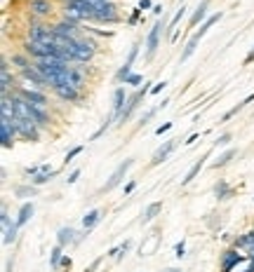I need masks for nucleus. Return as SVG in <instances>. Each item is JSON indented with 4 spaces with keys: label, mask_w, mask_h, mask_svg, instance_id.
I'll return each instance as SVG.
<instances>
[{
    "label": "nucleus",
    "mask_w": 254,
    "mask_h": 272,
    "mask_svg": "<svg viewBox=\"0 0 254 272\" xmlns=\"http://www.w3.org/2000/svg\"><path fill=\"white\" fill-rule=\"evenodd\" d=\"M69 54L73 56V61L76 63H89L92 59H94L96 54V42L89 40L87 35L85 38H80V40H73V45H71Z\"/></svg>",
    "instance_id": "obj_1"
},
{
    "label": "nucleus",
    "mask_w": 254,
    "mask_h": 272,
    "mask_svg": "<svg viewBox=\"0 0 254 272\" xmlns=\"http://www.w3.org/2000/svg\"><path fill=\"white\" fill-rule=\"evenodd\" d=\"M221 17H224V12H217V14H212V17H210V19H207L205 24L200 26V31H195V33L191 35V40L186 42L184 52H181V61H186V59H188V56H191L193 52H195V47H198V42L202 40V35H205L207 31H210V26H212V24H217V21H219Z\"/></svg>",
    "instance_id": "obj_2"
},
{
    "label": "nucleus",
    "mask_w": 254,
    "mask_h": 272,
    "mask_svg": "<svg viewBox=\"0 0 254 272\" xmlns=\"http://www.w3.org/2000/svg\"><path fill=\"white\" fill-rule=\"evenodd\" d=\"M14 92H19V94L24 96L28 103H33V106H40V108H49L47 94H45L42 89L33 87V85H28L26 80H24V85H17V87H14Z\"/></svg>",
    "instance_id": "obj_3"
},
{
    "label": "nucleus",
    "mask_w": 254,
    "mask_h": 272,
    "mask_svg": "<svg viewBox=\"0 0 254 272\" xmlns=\"http://www.w3.org/2000/svg\"><path fill=\"white\" fill-rule=\"evenodd\" d=\"M49 26H52V31H55L57 35H62L66 40H80V38H85L83 28H80V24H76V21L59 19V21H55V24H49Z\"/></svg>",
    "instance_id": "obj_4"
},
{
    "label": "nucleus",
    "mask_w": 254,
    "mask_h": 272,
    "mask_svg": "<svg viewBox=\"0 0 254 272\" xmlns=\"http://www.w3.org/2000/svg\"><path fill=\"white\" fill-rule=\"evenodd\" d=\"M12 127L17 131V136L26 139V141H38L40 139V127L33 122V120H24V117H14L12 120Z\"/></svg>",
    "instance_id": "obj_5"
},
{
    "label": "nucleus",
    "mask_w": 254,
    "mask_h": 272,
    "mask_svg": "<svg viewBox=\"0 0 254 272\" xmlns=\"http://www.w3.org/2000/svg\"><path fill=\"white\" fill-rule=\"evenodd\" d=\"M28 14L33 19L42 21L55 14V5H52V0H28Z\"/></svg>",
    "instance_id": "obj_6"
},
{
    "label": "nucleus",
    "mask_w": 254,
    "mask_h": 272,
    "mask_svg": "<svg viewBox=\"0 0 254 272\" xmlns=\"http://www.w3.org/2000/svg\"><path fill=\"white\" fill-rule=\"evenodd\" d=\"M148 85H151V82H146L144 87L139 89V92H134V94L132 96H127V106H125L123 108V113H120V117H118V122H125V120H130V115L132 113H134V108H137L139 106V101H141V99H144L146 94H148V92H151L153 87H148Z\"/></svg>",
    "instance_id": "obj_7"
},
{
    "label": "nucleus",
    "mask_w": 254,
    "mask_h": 272,
    "mask_svg": "<svg viewBox=\"0 0 254 272\" xmlns=\"http://www.w3.org/2000/svg\"><path fill=\"white\" fill-rule=\"evenodd\" d=\"M0 223H3V244H12L17 239L19 225H17V221H10V214H7L5 207L0 209Z\"/></svg>",
    "instance_id": "obj_8"
},
{
    "label": "nucleus",
    "mask_w": 254,
    "mask_h": 272,
    "mask_svg": "<svg viewBox=\"0 0 254 272\" xmlns=\"http://www.w3.org/2000/svg\"><path fill=\"white\" fill-rule=\"evenodd\" d=\"M14 75L10 73V59H3V66H0V92H3V96L7 94H12L14 92Z\"/></svg>",
    "instance_id": "obj_9"
},
{
    "label": "nucleus",
    "mask_w": 254,
    "mask_h": 272,
    "mask_svg": "<svg viewBox=\"0 0 254 272\" xmlns=\"http://www.w3.org/2000/svg\"><path fill=\"white\" fill-rule=\"evenodd\" d=\"M163 21H156V26L151 28V33L146 38V61H151L156 52H158V42H160V31H163Z\"/></svg>",
    "instance_id": "obj_10"
},
{
    "label": "nucleus",
    "mask_w": 254,
    "mask_h": 272,
    "mask_svg": "<svg viewBox=\"0 0 254 272\" xmlns=\"http://www.w3.org/2000/svg\"><path fill=\"white\" fill-rule=\"evenodd\" d=\"M132 164H134V160H125L123 164H118V169L113 171V174H111V178H109V181H106V185H104L101 190H104V192L113 190V188H116V185H118V183H120V181H123V178H125V174H127V171L132 169Z\"/></svg>",
    "instance_id": "obj_11"
},
{
    "label": "nucleus",
    "mask_w": 254,
    "mask_h": 272,
    "mask_svg": "<svg viewBox=\"0 0 254 272\" xmlns=\"http://www.w3.org/2000/svg\"><path fill=\"white\" fill-rule=\"evenodd\" d=\"M62 101H66V103H78L80 99H83V92L80 89H76V87H71V85H62V87H55L52 89Z\"/></svg>",
    "instance_id": "obj_12"
},
{
    "label": "nucleus",
    "mask_w": 254,
    "mask_h": 272,
    "mask_svg": "<svg viewBox=\"0 0 254 272\" xmlns=\"http://www.w3.org/2000/svg\"><path fill=\"white\" fill-rule=\"evenodd\" d=\"M14 139H17V131L12 127V120H0V141H3V148H12Z\"/></svg>",
    "instance_id": "obj_13"
},
{
    "label": "nucleus",
    "mask_w": 254,
    "mask_h": 272,
    "mask_svg": "<svg viewBox=\"0 0 254 272\" xmlns=\"http://www.w3.org/2000/svg\"><path fill=\"white\" fill-rule=\"evenodd\" d=\"M242 260V253H238V249H228L226 253H224V258H221V272H231L233 270V265H238Z\"/></svg>",
    "instance_id": "obj_14"
},
{
    "label": "nucleus",
    "mask_w": 254,
    "mask_h": 272,
    "mask_svg": "<svg viewBox=\"0 0 254 272\" xmlns=\"http://www.w3.org/2000/svg\"><path fill=\"white\" fill-rule=\"evenodd\" d=\"M177 141L179 139H172V141H165V146H160L156 153H153V160H151V164L156 167V164H160V162H165L167 157H170V153L174 150V146H177Z\"/></svg>",
    "instance_id": "obj_15"
},
{
    "label": "nucleus",
    "mask_w": 254,
    "mask_h": 272,
    "mask_svg": "<svg viewBox=\"0 0 254 272\" xmlns=\"http://www.w3.org/2000/svg\"><path fill=\"white\" fill-rule=\"evenodd\" d=\"M235 249H238V251H245V256H249V258L254 260V230L247 232V235H242V237L235 242Z\"/></svg>",
    "instance_id": "obj_16"
},
{
    "label": "nucleus",
    "mask_w": 254,
    "mask_h": 272,
    "mask_svg": "<svg viewBox=\"0 0 254 272\" xmlns=\"http://www.w3.org/2000/svg\"><path fill=\"white\" fill-rule=\"evenodd\" d=\"M125 103H127V99H125V87H118L116 92H113V120H118L120 117V113H123Z\"/></svg>",
    "instance_id": "obj_17"
},
{
    "label": "nucleus",
    "mask_w": 254,
    "mask_h": 272,
    "mask_svg": "<svg viewBox=\"0 0 254 272\" xmlns=\"http://www.w3.org/2000/svg\"><path fill=\"white\" fill-rule=\"evenodd\" d=\"M207 155H210V153H205V155L200 157L198 162L193 164V167H191V171H188V174H186V178H181V185H186V183H191L193 178L198 176V174H200V169H202V167H205V160H207Z\"/></svg>",
    "instance_id": "obj_18"
},
{
    "label": "nucleus",
    "mask_w": 254,
    "mask_h": 272,
    "mask_svg": "<svg viewBox=\"0 0 254 272\" xmlns=\"http://www.w3.org/2000/svg\"><path fill=\"white\" fill-rule=\"evenodd\" d=\"M207 5H210V0H200L198 10H195V12H193L191 21H188V24H191V28H193V26H198L200 21H202V19H205V17H207Z\"/></svg>",
    "instance_id": "obj_19"
},
{
    "label": "nucleus",
    "mask_w": 254,
    "mask_h": 272,
    "mask_svg": "<svg viewBox=\"0 0 254 272\" xmlns=\"http://www.w3.org/2000/svg\"><path fill=\"white\" fill-rule=\"evenodd\" d=\"M33 216V202H26V204H21V209L19 214H17V225H26L28 223V218Z\"/></svg>",
    "instance_id": "obj_20"
},
{
    "label": "nucleus",
    "mask_w": 254,
    "mask_h": 272,
    "mask_svg": "<svg viewBox=\"0 0 254 272\" xmlns=\"http://www.w3.org/2000/svg\"><path fill=\"white\" fill-rule=\"evenodd\" d=\"M57 242H59L62 246L71 244V242H78L76 230H73V228H62V230H59V235H57Z\"/></svg>",
    "instance_id": "obj_21"
},
{
    "label": "nucleus",
    "mask_w": 254,
    "mask_h": 272,
    "mask_svg": "<svg viewBox=\"0 0 254 272\" xmlns=\"http://www.w3.org/2000/svg\"><path fill=\"white\" fill-rule=\"evenodd\" d=\"M99 218H101V211H99V209H92V211H89L87 216L83 218V228H85V232L92 230V228H94V225L99 223Z\"/></svg>",
    "instance_id": "obj_22"
},
{
    "label": "nucleus",
    "mask_w": 254,
    "mask_h": 272,
    "mask_svg": "<svg viewBox=\"0 0 254 272\" xmlns=\"http://www.w3.org/2000/svg\"><path fill=\"white\" fill-rule=\"evenodd\" d=\"M62 260H64V246H62V244H57L55 249L49 251V265L55 267V270H59Z\"/></svg>",
    "instance_id": "obj_23"
},
{
    "label": "nucleus",
    "mask_w": 254,
    "mask_h": 272,
    "mask_svg": "<svg viewBox=\"0 0 254 272\" xmlns=\"http://www.w3.org/2000/svg\"><path fill=\"white\" fill-rule=\"evenodd\" d=\"M10 63H12V66L21 73L26 66H31V59H28L26 54H12V56H10Z\"/></svg>",
    "instance_id": "obj_24"
},
{
    "label": "nucleus",
    "mask_w": 254,
    "mask_h": 272,
    "mask_svg": "<svg viewBox=\"0 0 254 272\" xmlns=\"http://www.w3.org/2000/svg\"><path fill=\"white\" fill-rule=\"evenodd\" d=\"M160 207H163V204H160V202H153V204H148V207H146V211H144V216H141V223H151L153 218H156V214H158V211H160Z\"/></svg>",
    "instance_id": "obj_25"
},
{
    "label": "nucleus",
    "mask_w": 254,
    "mask_h": 272,
    "mask_svg": "<svg viewBox=\"0 0 254 272\" xmlns=\"http://www.w3.org/2000/svg\"><path fill=\"white\" fill-rule=\"evenodd\" d=\"M233 155H235V150H233V148L226 150V153H224V155H221L219 160H217V162L212 164V167H214V169H219V167H226V164L231 162V157H233Z\"/></svg>",
    "instance_id": "obj_26"
},
{
    "label": "nucleus",
    "mask_w": 254,
    "mask_h": 272,
    "mask_svg": "<svg viewBox=\"0 0 254 272\" xmlns=\"http://www.w3.org/2000/svg\"><path fill=\"white\" fill-rule=\"evenodd\" d=\"M214 192H217V197L219 199H226L228 195H231V188H228L226 181H221V183H217V188H214Z\"/></svg>",
    "instance_id": "obj_27"
},
{
    "label": "nucleus",
    "mask_w": 254,
    "mask_h": 272,
    "mask_svg": "<svg viewBox=\"0 0 254 272\" xmlns=\"http://www.w3.org/2000/svg\"><path fill=\"white\" fill-rule=\"evenodd\" d=\"M52 176H57V171H52V174H38V176L31 178V185H42V183H47Z\"/></svg>",
    "instance_id": "obj_28"
},
{
    "label": "nucleus",
    "mask_w": 254,
    "mask_h": 272,
    "mask_svg": "<svg viewBox=\"0 0 254 272\" xmlns=\"http://www.w3.org/2000/svg\"><path fill=\"white\" fill-rule=\"evenodd\" d=\"M14 192H17L19 197H28V195H35V185H19Z\"/></svg>",
    "instance_id": "obj_29"
},
{
    "label": "nucleus",
    "mask_w": 254,
    "mask_h": 272,
    "mask_svg": "<svg viewBox=\"0 0 254 272\" xmlns=\"http://www.w3.org/2000/svg\"><path fill=\"white\" fill-rule=\"evenodd\" d=\"M156 244H158V232H156V235H153V237L148 239V244H146V246L141 244V256H148V251H151V249H153Z\"/></svg>",
    "instance_id": "obj_30"
},
{
    "label": "nucleus",
    "mask_w": 254,
    "mask_h": 272,
    "mask_svg": "<svg viewBox=\"0 0 254 272\" xmlns=\"http://www.w3.org/2000/svg\"><path fill=\"white\" fill-rule=\"evenodd\" d=\"M184 14H186V7H184V5H181V7H179V10H177V14H174V19H172V21H170V28H167V31H172V28L177 26L179 21H181V17H184Z\"/></svg>",
    "instance_id": "obj_31"
},
{
    "label": "nucleus",
    "mask_w": 254,
    "mask_h": 272,
    "mask_svg": "<svg viewBox=\"0 0 254 272\" xmlns=\"http://www.w3.org/2000/svg\"><path fill=\"white\" fill-rule=\"evenodd\" d=\"M80 153H83V146H76V148H73V150H69V153H66V160H64V164L73 162V157H78V155H80Z\"/></svg>",
    "instance_id": "obj_32"
},
{
    "label": "nucleus",
    "mask_w": 254,
    "mask_h": 272,
    "mask_svg": "<svg viewBox=\"0 0 254 272\" xmlns=\"http://www.w3.org/2000/svg\"><path fill=\"white\" fill-rule=\"evenodd\" d=\"M156 113H158V108H148V110H146L144 115H141V120H139V127H144V124L148 122V120H151V117L156 115Z\"/></svg>",
    "instance_id": "obj_33"
},
{
    "label": "nucleus",
    "mask_w": 254,
    "mask_h": 272,
    "mask_svg": "<svg viewBox=\"0 0 254 272\" xmlns=\"http://www.w3.org/2000/svg\"><path fill=\"white\" fill-rule=\"evenodd\" d=\"M184 253H186V244H184V239H181V242L174 246V256H177V258H184Z\"/></svg>",
    "instance_id": "obj_34"
},
{
    "label": "nucleus",
    "mask_w": 254,
    "mask_h": 272,
    "mask_svg": "<svg viewBox=\"0 0 254 272\" xmlns=\"http://www.w3.org/2000/svg\"><path fill=\"white\" fill-rule=\"evenodd\" d=\"M242 108V106H240V103H238V106H235V108H231V110H228V113H226V115H224V117H221V120H224V122H228V120H231V117H233L235 115V113H238V110H240Z\"/></svg>",
    "instance_id": "obj_35"
},
{
    "label": "nucleus",
    "mask_w": 254,
    "mask_h": 272,
    "mask_svg": "<svg viewBox=\"0 0 254 272\" xmlns=\"http://www.w3.org/2000/svg\"><path fill=\"white\" fill-rule=\"evenodd\" d=\"M139 14H141V10H139V7H137V10L132 12V17H130V19H127V24H130V26H134V24H137V21H139Z\"/></svg>",
    "instance_id": "obj_36"
},
{
    "label": "nucleus",
    "mask_w": 254,
    "mask_h": 272,
    "mask_svg": "<svg viewBox=\"0 0 254 272\" xmlns=\"http://www.w3.org/2000/svg\"><path fill=\"white\" fill-rule=\"evenodd\" d=\"M24 174H26V176H38V174H40V167H26Z\"/></svg>",
    "instance_id": "obj_37"
},
{
    "label": "nucleus",
    "mask_w": 254,
    "mask_h": 272,
    "mask_svg": "<svg viewBox=\"0 0 254 272\" xmlns=\"http://www.w3.org/2000/svg\"><path fill=\"white\" fill-rule=\"evenodd\" d=\"M78 176H80V169H73V171L69 174V178H66V183H76Z\"/></svg>",
    "instance_id": "obj_38"
},
{
    "label": "nucleus",
    "mask_w": 254,
    "mask_h": 272,
    "mask_svg": "<svg viewBox=\"0 0 254 272\" xmlns=\"http://www.w3.org/2000/svg\"><path fill=\"white\" fill-rule=\"evenodd\" d=\"M139 82H141V75H130V78H127V80H125V85H139Z\"/></svg>",
    "instance_id": "obj_39"
},
{
    "label": "nucleus",
    "mask_w": 254,
    "mask_h": 272,
    "mask_svg": "<svg viewBox=\"0 0 254 272\" xmlns=\"http://www.w3.org/2000/svg\"><path fill=\"white\" fill-rule=\"evenodd\" d=\"M170 129H172V122H165V124H160L158 129H156V134H158V136H163V134H165V131H170Z\"/></svg>",
    "instance_id": "obj_40"
},
{
    "label": "nucleus",
    "mask_w": 254,
    "mask_h": 272,
    "mask_svg": "<svg viewBox=\"0 0 254 272\" xmlns=\"http://www.w3.org/2000/svg\"><path fill=\"white\" fill-rule=\"evenodd\" d=\"M167 87V82H158V85H153V89H151V94H160L163 89Z\"/></svg>",
    "instance_id": "obj_41"
},
{
    "label": "nucleus",
    "mask_w": 254,
    "mask_h": 272,
    "mask_svg": "<svg viewBox=\"0 0 254 272\" xmlns=\"http://www.w3.org/2000/svg\"><path fill=\"white\" fill-rule=\"evenodd\" d=\"M151 0H139V10H141V12H144V10H151Z\"/></svg>",
    "instance_id": "obj_42"
},
{
    "label": "nucleus",
    "mask_w": 254,
    "mask_h": 272,
    "mask_svg": "<svg viewBox=\"0 0 254 272\" xmlns=\"http://www.w3.org/2000/svg\"><path fill=\"white\" fill-rule=\"evenodd\" d=\"M228 141H231V134H224V136H219L217 146H228Z\"/></svg>",
    "instance_id": "obj_43"
},
{
    "label": "nucleus",
    "mask_w": 254,
    "mask_h": 272,
    "mask_svg": "<svg viewBox=\"0 0 254 272\" xmlns=\"http://www.w3.org/2000/svg\"><path fill=\"white\" fill-rule=\"evenodd\" d=\"M134 188H137V181H130V183L125 185V195H130V192L134 190Z\"/></svg>",
    "instance_id": "obj_44"
},
{
    "label": "nucleus",
    "mask_w": 254,
    "mask_h": 272,
    "mask_svg": "<svg viewBox=\"0 0 254 272\" xmlns=\"http://www.w3.org/2000/svg\"><path fill=\"white\" fill-rule=\"evenodd\" d=\"M59 267H64V270L71 267V258H69V256H64V260H62V265H59Z\"/></svg>",
    "instance_id": "obj_45"
},
{
    "label": "nucleus",
    "mask_w": 254,
    "mask_h": 272,
    "mask_svg": "<svg viewBox=\"0 0 254 272\" xmlns=\"http://www.w3.org/2000/svg\"><path fill=\"white\" fill-rule=\"evenodd\" d=\"M198 141V134H193V136H188V141H186V146H191V143H195Z\"/></svg>",
    "instance_id": "obj_46"
},
{
    "label": "nucleus",
    "mask_w": 254,
    "mask_h": 272,
    "mask_svg": "<svg viewBox=\"0 0 254 272\" xmlns=\"http://www.w3.org/2000/svg\"><path fill=\"white\" fill-rule=\"evenodd\" d=\"M163 12V5H153V14H160Z\"/></svg>",
    "instance_id": "obj_47"
},
{
    "label": "nucleus",
    "mask_w": 254,
    "mask_h": 272,
    "mask_svg": "<svg viewBox=\"0 0 254 272\" xmlns=\"http://www.w3.org/2000/svg\"><path fill=\"white\" fill-rule=\"evenodd\" d=\"M254 61V49H252V52H249V56H247V59H245V63H252Z\"/></svg>",
    "instance_id": "obj_48"
}]
</instances>
